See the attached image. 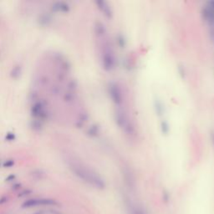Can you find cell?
<instances>
[{
	"instance_id": "1",
	"label": "cell",
	"mask_w": 214,
	"mask_h": 214,
	"mask_svg": "<svg viewBox=\"0 0 214 214\" xmlns=\"http://www.w3.org/2000/svg\"><path fill=\"white\" fill-rule=\"evenodd\" d=\"M67 164L71 173L80 180L98 190L105 189V180L99 173H97L90 167L75 159H68Z\"/></svg>"
},
{
	"instance_id": "2",
	"label": "cell",
	"mask_w": 214,
	"mask_h": 214,
	"mask_svg": "<svg viewBox=\"0 0 214 214\" xmlns=\"http://www.w3.org/2000/svg\"><path fill=\"white\" fill-rule=\"evenodd\" d=\"M58 202L55 199L45 198V197H34V198H29L22 203V208H31L39 206H55L57 205Z\"/></svg>"
},
{
	"instance_id": "3",
	"label": "cell",
	"mask_w": 214,
	"mask_h": 214,
	"mask_svg": "<svg viewBox=\"0 0 214 214\" xmlns=\"http://www.w3.org/2000/svg\"><path fill=\"white\" fill-rule=\"evenodd\" d=\"M31 114L35 120H43L47 118V111L44 103L42 101L35 102L31 107Z\"/></svg>"
},
{
	"instance_id": "4",
	"label": "cell",
	"mask_w": 214,
	"mask_h": 214,
	"mask_svg": "<svg viewBox=\"0 0 214 214\" xmlns=\"http://www.w3.org/2000/svg\"><path fill=\"white\" fill-rule=\"evenodd\" d=\"M125 203H126V209L129 214H147L142 207L134 204L130 200H127L125 202Z\"/></svg>"
},
{
	"instance_id": "5",
	"label": "cell",
	"mask_w": 214,
	"mask_h": 214,
	"mask_svg": "<svg viewBox=\"0 0 214 214\" xmlns=\"http://www.w3.org/2000/svg\"><path fill=\"white\" fill-rule=\"evenodd\" d=\"M51 9L55 13H68L70 11V6L66 2L58 1L55 2L51 6Z\"/></svg>"
},
{
	"instance_id": "6",
	"label": "cell",
	"mask_w": 214,
	"mask_h": 214,
	"mask_svg": "<svg viewBox=\"0 0 214 214\" xmlns=\"http://www.w3.org/2000/svg\"><path fill=\"white\" fill-rule=\"evenodd\" d=\"M52 16L50 15V14H49V13H43V14L39 16L38 22H39V25L46 27L49 26L52 23Z\"/></svg>"
},
{
	"instance_id": "7",
	"label": "cell",
	"mask_w": 214,
	"mask_h": 214,
	"mask_svg": "<svg viewBox=\"0 0 214 214\" xmlns=\"http://www.w3.org/2000/svg\"><path fill=\"white\" fill-rule=\"evenodd\" d=\"M21 73H22V69H21V66H14L12 71L10 72V75L12 78L13 79H18L20 77Z\"/></svg>"
},
{
	"instance_id": "8",
	"label": "cell",
	"mask_w": 214,
	"mask_h": 214,
	"mask_svg": "<svg viewBox=\"0 0 214 214\" xmlns=\"http://www.w3.org/2000/svg\"><path fill=\"white\" fill-rule=\"evenodd\" d=\"M30 126H31V128L34 130V131H41L42 127H43V125H42L41 120H32L31 124H30Z\"/></svg>"
},
{
	"instance_id": "9",
	"label": "cell",
	"mask_w": 214,
	"mask_h": 214,
	"mask_svg": "<svg viewBox=\"0 0 214 214\" xmlns=\"http://www.w3.org/2000/svg\"><path fill=\"white\" fill-rule=\"evenodd\" d=\"M32 193V191L29 189H24V190L20 191V192L18 193V197H25L29 196Z\"/></svg>"
},
{
	"instance_id": "10",
	"label": "cell",
	"mask_w": 214,
	"mask_h": 214,
	"mask_svg": "<svg viewBox=\"0 0 214 214\" xmlns=\"http://www.w3.org/2000/svg\"><path fill=\"white\" fill-rule=\"evenodd\" d=\"M3 167H6V168H10V167H13L14 166V161L13 159H8L7 161L3 162Z\"/></svg>"
},
{
	"instance_id": "11",
	"label": "cell",
	"mask_w": 214,
	"mask_h": 214,
	"mask_svg": "<svg viewBox=\"0 0 214 214\" xmlns=\"http://www.w3.org/2000/svg\"><path fill=\"white\" fill-rule=\"evenodd\" d=\"M9 201V197L8 195H3V196L0 197V206L2 205H4L7 202H8Z\"/></svg>"
},
{
	"instance_id": "12",
	"label": "cell",
	"mask_w": 214,
	"mask_h": 214,
	"mask_svg": "<svg viewBox=\"0 0 214 214\" xmlns=\"http://www.w3.org/2000/svg\"><path fill=\"white\" fill-rule=\"evenodd\" d=\"M5 138H6V140H7V141H13L16 139V136H15V135H14V133H11V132H8V133H7V135H6Z\"/></svg>"
},
{
	"instance_id": "13",
	"label": "cell",
	"mask_w": 214,
	"mask_h": 214,
	"mask_svg": "<svg viewBox=\"0 0 214 214\" xmlns=\"http://www.w3.org/2000/svg\"><path fill=\"white\" fill-rule=\"evenodd\" d=\"M16 179V175H14V174H10V175H8L7 178H6L5 181L6 182H13V181H14Z\"/></svg>"
},
{
	"instance_id": "14",
	"label": "cell",
	"mask_w": 214,
	"mask_h": 214,
	"mask_svg": "<svg viewBox=\"0 0 214 214\" xmlns=\"http://www.w3.org/2000/svg\"><path fill=\"white\" fill-rule=\"evenodd\" d=\"M21 187H22L21 183H14V184L12 186V189H13V191H18L20 190Z\"/></svg>"
},
{
	"instance_id": "15",
	"label": "cell",
	"mask_w": 214,
	"mask_h": 214,
	"mask_svg": "<svg viewBox=\"0 0 214 214\" xmlns=\"http://www.w3.org/2000/svg\"><path fill=\"white\" fill-rule=\"evenodd\" d=\"M53 214H62V213H60V212H57V211H53Z\"/></svg>"
}]
</instances>
